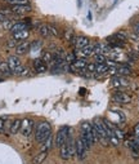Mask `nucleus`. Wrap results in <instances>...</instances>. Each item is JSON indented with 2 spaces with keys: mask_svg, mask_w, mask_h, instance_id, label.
<instances>
[{
  "mask_svg": "<svg viewBox=\"0 0 139 164\" xmlns=\"http://www.w3.org/2000/svg\"><path fill=\"white\" fill-rule=\"evenodd\" d=\"M21 124H22V120L21 119H14L11 124V134H17L21 129Z\"/></svg>",
  "mask_w": 139,
  "mask_h": 164,
  "instance_id": "19",
  "label": "nucleus"
},
{
  "mask_svg": "<svg viewBox=\"0 0 139 164\" xmlns=\"http://www.w3.org/2000/svg\"><path fill=\"white\" fill-rule=\"evenodd\" d=\"M18 44H19V43H18V40H16V39H13V38H12L11 40L8 41V47H9V48H16Z\"/></svg>",
  "mask_w": 139,
  "mask_h": 164,
  "instance_id": "34",
  "label": "nucleus"
},
{
  "mask_svg": "<svg viewBox=\"0 0 139 164\" xmlns=\"http://www.w3.org/2000/svg\"><path fill=\"white\" fill-rule=\"evenodd\" d=\"M1 81H3V78H0V83H1Z\"/></svg>",
  "mask_w": 139,
  "mask_h": 164,
  "instance_id": "42",
  "label": "nucleus"
},
{
  "mask_svg": "<svg viewBox=\"0 0 139 164\" xmlns=\"http://www.w3.org/2000/svg\"><path fill=\"white\" fill-rule=\"evenodd\" d=\"M80 140H81V142H83V145H84V147H85L86 150H89L90 147H92V142L89 141V138H88V136H86L84 132H81V136H80Z\"/></svg>",
  "mask_w": 139,
  "mask_h": 164,
  "instance_id": "25",
  "label": "nucleus"
},
{
  "mask_svg": "<svg viewBox=\"0 0 139 164\" xmlns=\"http://www.w3.org/2000/svg\"><path fill=\"white\" fill-rule=\"evenodd\" d=\"M114 134H115V136L116 137H117V138L119 140H124V132H122V130H120V129H117V128H114Z\"/></svg>",
  "mask_w": 139,
  "mask_h": 164,
  "instance_id": "32",
  "label": "nucleus"
},
{
  "mask_svg": "<svg viewBox=\"0 0 139 164\" xmlns=\"http://www.w3.org/2000/svg\"><path fill=\"white\" fill-rule=\"evenodd\" d=\"M85 68L89 71V73H94L95 71V63H86Z\"/></svg>",
  "mask_w": 139,
  "mask_h": 164,
  "instance_id": "35",
  "label": "nucleus"
},
{
  "mask_svg": "<svg viewBox=\"0 0 139 164\" xmlns=\"http://www.w3.org/2000/svg\"><path fill=\"white\" fill-rule=\"evenodd\" d=\"M112 83H114L115 85H128V80L124 79L122 76H120V75H117V76H114L112 78Z\"/></svg>",
  "mask_w": 139,
  "mask_h": 164,
  "instance_id": "23",
  "label": "nucleus"
},
{
  "mask_svg": "<svg viewBox=\"0 0 139 164\" xmlns=\"http://www.w3.org/2000/svg\"><path fill=\"white\" fill-rule=\"evenodd\" d=\"M31 48V43L30 41H22L16 47V53L17 56H22V54H26Z\"/></svg>",
  "mask_w": 139,
  "mask_h": 164,
  "instance_id": "13",
  "label": "nucleus"
},
{
  "mask_svg": "<svg viewBox=\"0 0 139 164\" xmlns=\"http://www.w3.org/2000/svg\"><path fill=\"white\" fill-rule=\"evenodd\" d=\"M32 129H34V122L28 118L22 120V124H21V129L19 132L22 133L23 137H30V134L32 133Z\"/></svg>",
  "mask_w": 139,
  "mask_h": 164,
  "instance_id": "5",
  "label": "nucleus"
},
{
  "mask_svg": "<svg viewBox=\"0 0 139 164\" xmlns=\"http://www.w3.org/2000/svg\"><path fill=\"white\" fill-rule=\"evenodd\" d=\"M4 125H5V120L3 118H0V133L4 132Z\"/></svg>",
  "mask_w": 139,
  "mask_h": 164,
  "instance_id": "37",
  "label": "nucleus"
},
{
  "mask_svg": "<svg viewBox=\"0 0 139 164\" xmlns=\"http://www.w3.org/2000/svg\"><path fill=\"white\" fill-rule=\"evenodd\" d=\"M5 19H8L6 14H5V13H3V12H0V22H4Z\"/></svg>",
  "mask_w": 139,
  "mask_h": 164,
  "instance_id": "38",
  "label": "nucleus"
},
{
  "mask_svg": "<svg viewBox=\"0 0 139 164\" xmlns=\"http://www.w3.org/2000/svg\"><path fill=\"white\" fill-rule=\"evenodd\" d=\"M76 57H77V56L75 54V52H73V53H68V54H66L64 60H66V62H67L68 65H71V63H73V62H75Z\"/></svg>",
  "mask_w": 139,
  "mask_h": 164,
  "instance_id": "31",
  "label": "nucleus"
},
{
  "mask_svg": "<svg viewBox=\"0 0 139 164\" xmlns=\"http://www.w3.org/2000/svg\"><path fill=\"white\" fill-rule=\"evenodd\" d=\"M5 3L11 5H25V4H30V0H4Z\"/></svg>",
  "mask_w": 139,
  "mask_h": 164,
  "instance_id": "27",
  "label": "nucleus"
},
{
  "mask_svg": "<svg viewBox=\"0 0 139 164\" xmlns=\"http://www.w3.org/2000/svg\"><path fill=\"white\" fill-rule=\"evenodd\" d=\"M75 150H76L77 158H79L80 160H83V159L86 158V153H88V150L84 147V145H83V142H81V140H80V138L75 141Z\"/></svg>",
  "mask_w": 139,
  "mask_h": 164,
  "instance_id": "10",
  "label": "nucleus"
},
{
  "mask_svg": "<svg viewBox=\"0 0 139 164\" xmlns=\"http://www.w3.org/2000/svg\"><path fill=\"white\" fill-rule=\"evenodd\" d=\"M41 60H43L47 65H53L54 56H53V53H52V52L47 51V52H44V53H43V57H41Z\"/></svg>",
  "mask_w": 139,
  "mask_h": 164,
  "instance_id": "21",
  "label": "nucleus"
},
{
  "mask_svg": "<svg viewBox=\"0 0 139 164\" xmlns=\"http://www.w3.org/2000/svg\"><path fill=\"white\" fill-rule=\"evenodd\" d=\"M47 156H48V151H41L40 154H37V155L32 159V164H41L45 159H47Z\"/></svg>",
  "mask_w": 139,
  "mask_h": 164,
  "instance_id": "20",
  "label": "nucleus"
},
{
  "mask_svg": "<svg viewBox=\"0 0 139 164\" xmlns=\"http://www.w3.org/2000/svg\"><path fill=\"white\" fill-rule=\"evenodd\" d=\"M134 30H135V32H137V34H139V22H138V24H135Z\"/></svg>",
  "mask_w": 139,
  "mask_h": 164,
  "instance_id": "40",
  "label": "nucleus"
},
{
  "mask_svg": "<svg viewBox=\"0 0 139 164\" xmlns=\"http://www.w3.org/2000/svg\"><path fill=\"white\" fill-rule=\"evenodd\" d=\"M59 149H61V151H59L61 158H62L63 160H68L71 156H72L73 151H75V150H73L75 149V141H73L72 138H70V136H68L67 141L59 147Z\"/></svg>",
  "mask_w": 139,
  "mask_h": 164,
  "instance_id": "2",
  "label": "nucleus"
},
{
  "mask_svg": "<svg viewBox=\"0 0 139 164\" xmlns=\"http://www.w3.org/2000/svg\"><path fill=\"white\" fill-rule=\"evenodd\" d=\"M12 36H13V39H16V40L22 41V40H26V39L30 36V31H28V30H22V31L13 32Z\"/></svg>",
  "mask_w": 139,
  "mask_h": 164,
  "instance_id": "14",
  "label": "nucleus"
},
{
  "mask_svg": "<svg viewBox=\"0 0 139 164\" xmlns=\"http://www.w3.org/2000/svg\"><path fill=\"white\" fill-rule=\"evenodd\" d=\"M22 30H28V24L27 22H16L14 25L12 26L11 32H17V31H22Z\"/></svg>",
  "mask_w": 139,
  "mask_h": 164,
  "instance_id": "16",
  "label": "nucleus"
},
{
  "mask_svg": "<svg viewBox=\"0 0 139 164\" xmlns=\"http://www.w3.org/2000/svg\"><path fill=\"white\" fill-rule=\"evenodd\" d=\"M106 65H107L108 67H117V63H116V61H114V60H106Z\"/></svg>",
  "mask_w": 139,
  "mask_h": 164,
  "instance_id": "36",
  "label": "nucleus"
},
{
  "mask_svg": "<svg viewBox=\"0 0 139 164\" xmlns=\"http://www.w3.org/2000/svg\"><path fill=\"white\" fill-rule=\"evenodd\" d=\"M71 44L75 45L76 49H81V48H84V47H86V45L90 44V39L86 38V36H76Z\"/></svg>",
  "mask_w": 139,
  "mask_h": 164,
  "instance_id": "11",
  "label": "nucleus"
},
{
  "mask_svg": "<svg viewBox=\"0 0 139 164\" xmlns=\"http://www.w3.org/2000/svg\"><path fill=\"white\" fill-rule=\"evenodd\" d=\"M64 38H66V40L67 41H70V43H72L73 41V39H75V32H73V30H66L64 31Z\"/></svg>",
  "mask_w": 139,
  "mask_h": 164,
  "instance_id": "29",
  "label": "nucleus"
},
{
  "mask_svg": "<svg viewBox=\"0 0 139 164\" xmlns=\"http://www.w3.org/2000/svg\"><path fill=\"white\" fill-rule=\"evenodd\" d=\"M32 11L31 5L30 4H25V5H12V13L14 14H18V16H23V14H27Z\"/></svg>",
  "mask_w": 139,
  "mask_h": 164,
  "instance_id": "9",
  "label": "nucleus"
},
{
  "mask_svg": "<svg viewBox=\"0 0 139 164\" xmlns=\"http://www.w3.org/2000/svg\"><path fill=\"white\" fill-rule=\"evenodd\" d=\"M80 94H81V96H84V94H85V89H84V88H81V89H80Z\"/></svg>",
  "mask_w": 139,
  "mask_h": 164,
  "instance_id": "41",
  "label": "nucleus"
},
{
  "mask_svg": "<svg viewBox=\"0 0 139 164\" xmlns=\"http://www.w3.org/2000/svg\"><path fill=\"white\" fill-rule=\"evenodd\" d=\"M112 101L116 103H129L131 102V97L124 92H116L112 96Z\"/></svg>",
  "mask_w": 139,
  "mask_h": 164,
  "instance_id": "7",
  "label": "nucleus"
},
{
  "mask_svg": "<svg viewBox=\"0 0 139 164\" xmlns=\"http://www.w3.org/2000/svg\"><path fill=\"white\" fill-rule=\"evenodd\" d=\"M92 124H93V127L95 128L97 132H98L99 138H108L107 132H106V128H104V125H103L102 120H99L98 118H97V119H94V122H93ZM98 141H99V140H98Z\"/></svg>",
  "mask_w": 139,
  "mask_h": 164,
  "instance_id": "8",
  "label": "nucleus"
},
{
  "mask_svg": "<svg viewBox=\"0 0 139 164\" xmlns=\"http://www.w3.org/2000/svg\"><path fill=\"white\" fill-rule=\"evenodd\" d=\"M48 30H49V32H50V35L52 36H59V30H58V29L56 27V26L54 25H52V24H48Z\"/></svg>",
  "mask_w": 139,
  "mask_h": 164,
  "instance_id": "28",
  "label": "nucleus"
},
{
  "mask_svg": "<svg viewBox=\"0 0 139 164\" xmlns=\"http://www.w3.org/2000/svg\"><path fill=\"white\" fill-rule=\"evenodd\" d=\"M108 71V66L106 63H95V71L94 73H97V78H99L101 75L106 74Z\"/></svg>",
  "mask_w": 139,
  "mask_h": 164,
  "instance_id": "18",
  "label": "nucleus"
},
{
  "mask_svg": "<svg viewBox=\"0 0 139 164\" xmlns=\"http://www.w3.org/2000/svg\"><path fill=\"white\" fill-rule=\"evenodd\" d=\"M68 133H70V128H68V127H67V125L61 127L59 130H58L57 134H56L54 145H56L57 147H61V146H62L63 143L67 141V138H68V136H70Z\"/></svg>",
  "mask_w": 139,
  "mask_h": 164,
  "instance_id": "4",
  "label": "nucleus"
},
{
  "mask_svg": "<svg viewBox=\"0 0 139 164\" xmlns=\"http://www.w3.org/2000/svg\"><path fill=\"white\" fill-rule=\"evenodd\" d=\"M6 62H8L12 74L13 75H19V76H21V73L23 71L25 66L21 63V60H19L18 56L17 54H16V56H11V57L6 60Z\"/></svg>",
  "mask_w": 139,
  "mask_h": 164,
  "instance_id": "3",
  "label": "nucleus"
},
{
  "mask_svg": "<svg viewBox=\"0 0 139 164\" xmlns=\"http://www.w3.org/2000/svg\"><path fill=\"white\" fill-rule=\"evenodd\" d=\"M114 36H115L116 40L122 41V43H125V41L128 40V38H129V36H128V34H125L124 31H119V32H116V34L114 35Z\"/></svg>",
  "mask_w": 139,
  "mask_h": 164,
  "instance_id": "26",
  "label": "nucleus"
},
{
  "mask_svg": "<svg viewBox=\"0 0 139 164\" xmlns=\"http://www.w3.org/2000/svg\"><path fill=\"white\" fill-rule=\"evenodd\" d=\"M131 74V68L126 66V65H120L116 67V75H120V76H125V75H130Z\"/></svg>",
  "mask_w": 139,
  "mask_h": 164,
  "instance_id": "15",
  "label": "nucleus"
},
{
  "mask_svg": "<svg viewBox=\"0 0 139 164\" xmlns=\"http://www.w3.org/2000/svg\"><path fill=\"white\" fill-rule=\"evenodd\" d=\"M134 133H135V137H139V123L134 128Z\"/></svg>",
  "mask_w": 139,
  "mask_h": 164,
  "instance_id": "39",
  "label": "nucleus"
},
{
  "mask_svg": "<svg viewBox=\"0 0 139 164\" xmlns=\"http://www.w3.org/2000/svg\"><path fill=\"white\" fill-rule=\"evenodd\" d=\"M43 143H44L43 145V151H49V150L52 149V145H53V136L50 134V136L48 137Z\"/></svg>",
  "mask_w": 139,
  "mask_h": 164,
  "instance_id": "24",
  "label": "nucleus"
},
{
  "mask_svg": "<svg viewBox=\"0 0 139 164\" xmlns=\"http://www.w3.org/2000/svg\"><path fill=\"white\" fill-rule=\"evenodd\" d=\"M75 54L79 56L80 58H88V57H90V56L94 54V45L89 44V45H86V47H84L81 49H76Z\"/></svg>",
  "mask_w": 139,
  "mask_h": 164,
  "instance_id": "6",
  "label": "nucleus"
},
{
  "mask_svg": "<svg viewBox=\"0 0 139 164\" xmlns=\"http://www.w3.org/2000/svg\"><path fill=\"white\" fill-rule=\"evenodd\" d=\"M0 71H1V74L5 75V76H11V75H13L11 68H9L8 62L4 61V60H0Z\"/></svg>",
  "mask_w": 139,
  "mask_h": 164,
  "instance_id": "17",
  "label": "nucleus"
},
{
  "mask_svg": "<svg viewBox=\"0 0 139 164\" xmlns=\"http://www.w3.org/2000/svg\"><path fill=\"white\" fill-rule=\"evenodd\" d=\"M1 75H3V74H1V71H0V78H1Z\"/></svg>",
  "mask_w": 139,
  "mask_h": 164,
  "instance_id": "43",
  "label": "nucleus"
},
{
  "mask_svg": "<svg viewBox=\"0 0 139 164\" xmlns=\"http://www.w3.org/2000/svg\"><path fill=\"white\" fill-rule=\"evenodd\" d=\"M3 24H4V27H5V29H9V30H11V29H12V26L14 25L16 22H13L12 19H5V21L3 22Z\"/></svg>",
  "mask_w": 139,
  "mask_h": 164,
  "instance_id": "33",
  "label": "nucleus"
},
{
  "mask_svg": "<svg viewBox=\"0 0 139 164\" xmlns=\"http://www.w3.org/2000/svg\"><path fill=\"white\" fill-rule=\"evenodd\" d=\"M34 68H35V71H36L37 74H44V73H47L48 71V65L45 63L41 58H39V60L34 61Z\"/></svg>",
  "mask_w": 139,
  "mask_h": 164,
  "instance_id": "12",
  "label": "nucleus"
},
{
  "mask_svg": "<svg viewBox=\"0 0 139 164\" xmlns=\"http://www.w3.org/2000/svg\"><path fill=\"white\" fill-rule=\"evenodd\" d=\"M94 56V60H95V63H106V56L104 54H102V53H99V54H93Z\"/></svg>",
  "mask_w": 139,
  "mask_h": 164,
  "instance_id": "30",
  "label": "nucleus"
},
{
  "mask_svg": "<svg viewBox=\"0 0 139 164\" xmlns=\"http://www.w3.org/2000/svg\"><path fill=\"white\" fill-rule=\"evenodd\" d=\"M52 134V125L48 122H41L36 125L35 129V140L39 143H43Z\"/></svg>",
  "mask_w": 139,
  "mask_h": 164,
  "instance_id": "1",
  "label": "nucleus"
},
{
  "mask_svg": "<svg viewBox=\"0 0 139 164\" xmlns=\"http://www.w3.org/2000/svg\"><path fill=\"white\" fill-rule=\"evenodd\" d=\"M37 32H39V34H40L43 38H49V36H50V32H49V30H48V25H47V24H41L40 26H39Z\"/></svg>",
  "mask_w": 139,
  "mask_h": 164,
  "instance_id": "22",
  "label": "nucleus"
}]
</instances>
